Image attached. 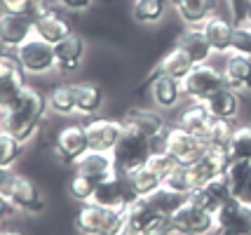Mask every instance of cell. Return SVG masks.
Returning a JSON list of instances; mask_svg holds the SVG:
<instances>
[{"mask_svg": "<svg viewBox=\"0 0 251 235\" xmlns=\"http://www.w3.org/2000/svg\"><path fill=\"white\" fill-rule=\"evenodd\" d=\"M190 200L197 202L202 209H207L211 214H219L230 200H232V195H230V186L226 177L221 174L216 179H211L207 186H202V188H197L193 195H190Z\"/></svg>", "mask_w": 251, "mask_h": 235, "instance_id": "ac0fdd59", "label": "cell"}, {"mask_svg": "<svg viewBox=\"0 0 251 235\" xmlns=\"http://www.w3.org/2000/svg\"><path fill=\"white\" fill-rule=\"evenodd\" d=\"M207 111L211 113V118L216 120H230L235 123L240 115V92H235L230 85L221 87L219 92H214L207 101H204Z\"/></svg>", "mask_w": 251, "mask_h": 235, "instance_id": "cb8c5ba5", "label": "cell"}, {"mask_svg": "<svg viewBox=\"0 0 251 235\" xmlns=\"http://www.w3.org/2000/svg\"><path fill=\"white\" fill-rule=\"evenodd\" d=\"M47 94L33 85H26L19 99L10 108L0 111V125L5 132L17 136L22 144H28L38 136L40 127L47 120Z\"/></svg>", "mask_w": 251, "mask_h": 235, "instance_id": "6da1fadb", "label": "cell"}, {"mask_svg": "<svg viewBox=\"0 0 251 235\" xmlns=\"http://www.w3.org/2000/svg\"><path fill=\"white\" fill-rule=\"evenodd\" d=\"M136 200V193L131 188L129 177H122V174H113L110 179L99 181L97 183V193H94V202L115 209V212H127L131 202Z\"/></svg>", "mask_w": 251, "mask_h": 235, "instance_id": "9c48e42d", "label": "cell"}, {"mask_svg": "<svg viewBox=\"0 0 251 235\" xmlns=\"http://www.w3.org/2000/svg\"><path fill=\"white\" fill-rule=\"evenodd\" d=\"M202 31L207 35L209 45L214 50V54H230L232 52V35H235V22L221 14H211L207 22L200 24Z\"/></svg>", "mask_w": 251, "mask_h": 235, "instance_id": "e0dca14e", "label": "cell"}, {"mask_svg": "<svg viewBox=\"0 0 251 235\" xmlns=\"http://www.w3.org/2000/svg\"><path fill=\"white\" fill-rule=\"evenodd\" d=\"M26 85H28V82H26V73H24L22 68L14 71V73L2 76V78H0V111L10 108L12 104L19 99V94L24 92Z\"/></svg>", "mask_w": 251, "mask_h": 235, "instance_id": "836d02e7", "label": "cell"}, {"mask_svg": "<svg viewBox=\"0 0 251 235\" xmlns=\"http://www.w3.org/2000/svg\"><path fill=\"white\" fill-rule=\"evenodd\" d=\"M71 33H75L73 24L66 19L61 10L56 12H45L40 17H35V35L47 40L50 45H59L64 38H68Z\"/></svg>", "mask_w": 251, "mask_h": 235, "instance_id": "ffe728a7", "label": "cell"}, {"mask_svg": "<svg viewBox=\"0 0 251 235\" xmlns=\"http://www.w3.org/2000/svg\"><path fill=\"white\" fill-rule=\"evenodd\" d=\"M129 14L136 24L153 26L162 22V17L167 14V0H134Z\"/></svg>", "mask_w": 251, "mask_h": 235, "instance_id": "1f68e13d", "label": "cell"}, {"mask_svg": "<svg viewBox=\"0 0 251 235\" xmlns=\"http://www.w3.org/2000/svg\"><path fill=\"white\" fill-rule=\"evenodd\" d=\"M155 151H160V148L151 139H146V136L127 130L125 136L120 139V144L110 151L113 153V162H115V174L127 177L131 172H136V169L143 167L151 160V156H153Z\"/></svg>", "mask_w": 251, "mask_h": 235, "instance_id": "3957f363", "label": "cell"}, {"mask_svg": "<svg viewBox=\"0 0 251 235\" xmlns=\"http://www.w3.org/2000/svg\"><path fill=\"white\" fill-rule=\"evenodd\" d=\"M157 214H162V212L155 207L151 198H136V200L127 207V212H125L127 231H129V233H136V235H143L146 228L153 224V219Z\"/></svg>", "mask_w": 251, "mask_h": 235, "instance_id": "d4e9b609", "label": "cell"}, {"mask_svg": "<svg viewBox=\"0 0 251 235\" xmlns=\"http://www.w3.org/2000/svg\"><path fill=\"white\" fill-rule=\"evenodd\" d=\"M174 5L188 26H200L202 22H207L219 7L216 0H174Z\"/></svg>", "mask_w": 251, "mask_h": 235, "instance_id": "f1b7e54d", "label": "cell"}, {"mask_svg": "<svg viewBox=\"0 0 251 235\" xmlns=\"http://www.w3.org/2000/svg\"><path fill=\"white\" fill-rule=\"evenodd\" d=\"M85 38L77 33H71L68 38H64L59 45H54V56H56V71L64 73H73L80 68L82 59H85Z\"/></svg>", "mask_w": 251, "mask_h": 235, "instance_id": "7402d4cb", "label": "cell"}, {"mask_svg": "<svg viewBox=\"0 0 251 235\" xmlns=\"http://www.w3.org/2000/svg\"><path fill=\"white\" fill-rule=\"evenodd\" d=\"M85 132H87L89 148L94 151H113L120 144V139L125 136L127 127L122 125V120H113V118H92L85 123Z\"/></svg>", "mask_w": 251, "mask_h": 235, "instance_id": "7c38bea8", "label": "cell"}, {"mask_svg": "<svg viewBox=\"0 0 251 235\" xmlns=\"http://www.w3.org/2000/svg\"><path fill=\"white\" fill-rule=\"evenodd\" d=\"M221 71L226 76V82L235 92H240V94L251 92V56L230 52V54H226V61H223Z\"/></svg>", "mask_w": 251, "mask_h": 235, "instance_id": "44dd1931", "label": "cell"}, {"mask_svg": "<svg viewBox=\"0 0 251 235\" xmlns=\"http://www.w3.org/2000/svg\"><path fill=\"white\" fill-rule=\"evenodd\" d=\"M24 146L17 136H12L10 132H0V167L2 169H14L19 165V160L24 157Z\"/></svg>", "mask_w": 251, "mask_h": 235, "instance_id": "e575fe53", "label": "cell"}, {"mask_svg": "<svg viewBox=\"0 0 251 235\" xmlns=\"http://www.w3.org/2000/svg\"><path fill=\"white\" fill-rule=\"evenodd\" d=\"M223 177H226V181H228V186H230L232 200L251 207V162L249 160L228 162Z\"/></svg>", "mask_w": 251, "mask_h": 235, "instance_id": "603a6c76", "label": "cell"}, {"mask_svg": "<svg viewBox=\"0 0 251 235\" xmlns=\"http://www.w3.org/2000/svg\"><path fill=\"white\" fill-rule=\"evenodd\" d=\"M172 224H174L176 235H216V228H219L216 214L202 209L190 198H186L172 214Z\"/></svg>", "mask_w": 251, "mask_h": 235, "instance_id": "5b68a950", "label": "cell"}, {"mask_svg": "<svg viewBox=\"0 0 251 235\" xmlns=\"http://www.w3.org/2000/svg\"><path fill=\"white\" fill-rule=\"evenodd\" d=\"M176 45L190 56V61H193L195 66L209 64V59L214 54V50L209 45V40H207V35H204V31H202V26H186V28L178 33V38H176Z\"/></svg>", "mask_w": 251, "mask_h": 235, "instance_id": "d6986e66", "label": "cell"}, {"mask_svg": "<svg viewBox=\"0 0 251 235\" xmlns=\"http://www.w3.org/2000/svg\"><path fill=\"white\" fill-rule=\"evenodd\" d=\"M73 92H75V111L80 115L89 118V115L101 111L103 97H106L101 85H97V82H75Z\"/></svg>", "mask_w": 251, "mask_h": 235, "instance_id": "83f0119b", "label": "cell"}, {"mask_svg": "<svg viewBox=\"0 0 251 235\" xmlns=\"http://www.w3.org/2000/svg\"><path fill=\"white\" fill-rule=\"evenodd\" d=\"M181 85H183V97L197 101V104H204L214 92L226 87L228 82H226V76L221 68L211 66V64H202V66H193V71L181 80Z\"/></svg>", "mask_w": 251, "mask_h": 235, "instance_id": "52a82bcc", "label": "cell"}, {"mask_svg": "<svg viewBox=\"0 0 251 235\" xmlns=\"http://www.w3.org/2000/svg\"><path fill=\"white\" fill-rule=\"evenodd\" d=\"M14 56L26 76H47V73L56 71L54 45H50L47 40L38 38V35L28 38L22 47H17Z\"/></svg>", "mask_w": 251, "mask_h": 235, "instance_id": "277c9868", "label": "cell"}, {"mask_svg": "<svg viewBox=\"0 0 251 235\" xmlns=\"http://www.w3.org/2000/svg\"><path fill=\"white\" fill-rule=\"evenodd\" d=\"M47 94V108L54 113V115H75V92H73V85L68 82H59V85H52Z\"/></svg>", "mask_w": 251, "mask_h": 235, "instance_id": "4dcf8cb0", "label": "cell"}, {"mask_svg": "<svg viewBox=\"0 0 251 235\" xmlns=\"http://www.w3.org/2000/svg\"><path fill=\"white\" fill-rule=\"evenodd\" d=\"M59 5L66 12H87L94 5V0H59Z\"/></svg>", "mask_w": 251, "mask_h": 235, "instance_id": "ab89813d", "label": "cell"}, {"mask_svg": "<svg viewBox=\"0 0 251 235\" xmlns=\"http://www.w3.org/2000/svg\"><path fill=\"white\" fill-rule=\"evenodd\" d=\"M73 224L80 235H122L127 231L125 212L108 209L94 200L80 205Z\"/></svg>", "mask_w": 251, "mask_h": 235, "instance_id": "7a4b0ae2", "label": "cell"}, {"mask_svg": "<svg viewBox=\"0 0 251 235\" xmlns=\"http://www.w3.org/2000/svg\"><path fill=\"white\" fill-rule=\"evenodd\" d=\"M235 127L237 125L230 123V120H211L209 125V132L204 134V146L209 151H219V153H226L228 156V146H230V139L235 134Z\"/></svg>", "mask_w": 251, "mask_h": 235, "instance_id": "d6a6232c", "label": "cell"}, {"mask_svg": "<svg viewBox=\"0 0 251 235\" xmlns=\"http://www.w3.org/2000/svg\"><path fill=\"white\" fill-rule=\"evenodd\" d=\"M216 235H251V207L230 200L216 214Z\"/></svg>", "mask_w": 251, "mask_h": 235, "instance_id": "5bb4252c", "label": "cell"}, {"mask_svg": "<svg viewBox=\"0 0 251 235\" xmlns=\"http://www.w3.org/2000/svg\"><path fill=\"white\" fill-rule=\"evenodd\" d=\"M211 113L207 111V106L204 104H197V101H190L183 111L178 113V120H176V125L178 127H183L186 132H190V134L200 136L202 141H204V134L209 132V125H211Z\"/></svg>", "mask_w": 251, "mask_h": 235, "instance_id": "484cf974", "label": "cell"}, {"mask_svg": "<svg viewBox=\"0 0 251 235\" xmlns=\"http://www.w3.org/2000/svg\"><path fill=\"white\" fill-rule=\"evenodd\" d=\"M17 212V207L10 202V198H5V195H0V226L5 224L7 219H12V214Z\"/></svg>", "mask_w": 251, "mask_h": 235, "instance_id": "b9f144b4", "label": "cell"}, {"mask_svg": "<svg viewBox=\"0 0 251 235\" xmlns=\"http://www.w3.org/2000/svg\"><path fill=\"white\" fill-rule=\"evenodd\" d=\"M230 162L235 160H249L251 162V125H240L235 127V134L228 146Z\"/></svg>", "mask_w": 251, "mask_h": 235, "instance_id": "d590c367", "label": "cell"}, {"mask_svg": "<svg viewBox=\"0 0 251 235\" xmlns=\"http://www.w3.org/2000/svg\"><path fill=\"white\" fill-rule=\"evenodd\" d=\"M0 235H22V233H17V231H0Z\"/></svg>", "mask_w": 251, "mask_h": 235, "instance_id": "7bdbcfd3", "label": "cell"}, {"mask_svg": "<svg viewBox=\"0 0 251 235\" xmlns=\"http://www.w3.org/2000/svg\"><path fill=\"white\" fill-rule=\"evenodd\" d=\"M193 61H190V56L181 50L178 45H174L169 52H164V56L157 61V66H155L153 73H157V76H169V78L174 80H183L193 71Z\"/></svg>", "mask_w": 251, "mask_h": 235, "instance_id": "4316f807", "label": "cell"}, {"mask_svg": "<svg viewBox=\"0 0 251 235\" xmlns=\"http://www.w3.org/2000/svg\"><path fill=\"white\" fill-rule=\"evenodd\" d=\"M127 177H129V183L134 193H136V198H151V195H155L157 190L162 188L164 183V177L155 167H151L148 162L143 167H139L136 172L127 174Z\"/></svg>", "mask_w": 251, "mask_h": 235, "instance_id": "f546056e", "label": "cell"}, {"mask_svg": "<svg viewBox=\"0 0 251 235\" xmlns=\"http://www.w3.org/2000/svg\"><path fill=\"white\" fill-rule=\"evenodd\" d=\"M71 167H73V172L85 174V177H89V179L97 181V183L110 179L115 174L113 153H108V151H94V148H89L87 153H82Z\"/></svg>", "mask_w": 251, "mask_h": 235, "instance_id": "2e32d148", "label": "cell"}, {"mask_svg": "<svg viewBox=\"0 0 251 235\" xmlns=\"http://www.w3.org/2000/svg\"><path fill=\"white\" fill-rule=\"evenodd\" d=\"M162 151L174 160L176 165H193L195 160H200V157L204 156L207 146H204V141L200 136L186 132L178 125H172L164 132Z\"/></svg>", "mask_w": 251, "mask_h": 235, "instance_id": "8992f818", "label": "cell"}, {"mask_svg": "<svg viewBox=\"0 0 251 235\" xmlns=\"http://www.w3.org/2000/svg\"><path fill=\"white\" fill-rule=\"evenodd\" d=\"M146 85H148V92H151V99L157 108L162 111H172L178 106V101L183 99V85L181 80H174L169 76H157V73H151L146 78Z\"/></svg>", "mask_w": 251, "mask_h": 235, "instance_id": "9a60e30c", "label": "cell"}, {"mask_svg": "<svg viewBox=\"0 0 251 235\" xmlns=\"http://www.w3.org/2000/svg\"><path fill=\"white\" fill-rule=\"evenodd\" d=\"M226 5H228V14L235 22V26L247 24V12H249L251 0H226Z\"/></svg>", "mask_w": 251, "mask_h": 235, "instance_id": "f35d334b", "label": "cell"}, {"mask_svg": "<svg viewBox=\"0 0 251 235\" xmlns=\"http://www.w3.org/2000/svg\"><path fill=\"white\" fill-rule=\"evenodd\" d=\"M122 125L136 132V134L146 136L151 139L160 151H162V139H164V132H167V120H164L160 113H155L153 108H143V106H134V108H127L125 115L120 118Z\"/></svg>", "mask_w": 251, "mask_h": 235, "instance_id": "ba28073f", "label": "cell"}, {"mask_svg": "<svg viewBox=\"0 0 251 235\" xmlns=\"http://www.w3.org/2000/svg\"><path fill=\"white\" fill-rule=\"evenodd\" d=\"M52 148H54V156L59 157V162L73 165L82 153H87L89 151L85 125H66V127H61L54 136Z\"/></svg>", "mask_w": 251, "mask_h": 235, "instance_id": "8fae6325", "label": "cell"}, {"mask_svg": "<svg viewBox=\"0 0 251 235\" xmlns=\"http://www.w3.org/2000/svg\"><path fill=\"white\" fill-rule=\"evenodd\" d=\"M94 193H97V181H92L85 174H77L73 172V177L68 179V195L77 202V205H85V202L94 200Z\"/></svg>", "mask_w": 251, "mask_h": 235, "instance_id": "8d00e7d4", "label": "cell"}, {"mask_svg": "<svg viewBox=\"0 0 251 235\" xmlns=\"http://www.w3.org/2000/svg\"><path fill=\"white\" fill-rule=\"evenodd\" d=\"M7 198H10V202L17 207V212H26V214H43L45 212V198H43V193H40V186L33 179H28L26 174H19V172H17Z\"/></svg>", "mask_w": 251, "mask_h": 235, "instance_id": "4fadbf2b", "label": "cell"}, {"mask_svg": "<svg viewBox=\"0 0 251 235\" xmlns=\"http://www.w3.org/2000/svg\"><path fill=\"white\" fill-rule=\"evenodd\" d=\"M0 132H2V125H0Z\"/></svg>", "mask_w": 251, "mask_h": 235, "instance_id": "ee69618b", "label": "cell"}, {"mask_svg": "<svg viewBox=\"0 0 251 235\" xmlns=\"http://www.w3.org/2000/svg\"><path fill=\"white\" fill-rule=\"evenodd\" d=\"M0 50H2V47H0Z\"/></svg>", "mask_w": 251, "mask_h": 235, "instance_id": "f6af8a7d", "label": "cell"}, {"mask_svg": "<svg viewBox=\"0 0 251 235\" xmlns=\"http://www.w3.org/2000/svg\"><path fill=\"white\" fill-rule=\"evenodd\" d=\"M33 35H35V19L33 17L0 12V47L2 50L14 52Z\"/></svg>", "mask_w": 251, "mask_h": 235, "instance_id": "30bf717a", "label": "cell"}, {"mask_svg": "<svg viewBox=\"0 0 251 235\" xmlns=\"http://www.w3.org/2000/svg\"><path fill=\"white\" fill-rule=\"evenodd\" d=\"M14 177H17V172L14 169H2L0 167V195H10L12 190V183H14Z\"/></svg>", "mask_w": 251, "mask_h": 235, "instance_id": "60d3db41", "label": "cell"}, {"mask_svg": "<svg viewBox=\"0 0 251 235\" xmlns=\"http://www.w3.org/2000/svg\"><path fill=\"white\" fill-rule=\"evenodd\" d=\"M0 12L28 14V17L35 19L40 14V0H0Z\"/></svg>", "mask_w": 251, "mask_h": 235, "instance_id": "74e56055", "label": "cell"}]
</instances>
